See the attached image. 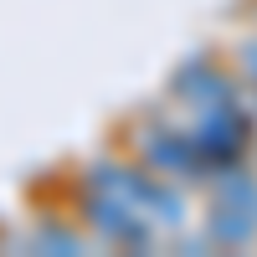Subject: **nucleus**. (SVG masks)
<instances>
[{
	"label": "nucleus",
	"mask_w": 257,
	"mask_h": 257,
	"mask_svg": "<svg viewBox=\"0 0 257 257\" xmlns=\"http://www.w3.org/2000/svg\"><path fill=\"white\" fill-rule=\"evenodd\" d=\"M82 175L98 180V185H108L113 196H123L134 211H144L165 237H180L185 221H190L185 185L170 180V175H160V170H149V165L134 160V155H98V160L82 165Z\"/></svg>",
	"instance_id": "obj_1"
},
{
	"label": "nucleus",
	"mask_w": 257,
	"mask_h": 257,
	"mask_svg": "<svg viewBox=\"0 0 257 257\" xmlns=\"http://www.w3.org/2000/svg\"><path fill=\"white\" fill-rule=\"evenodd\" d=\"M201 237L211 242V252H247V247H257V216L242 206L211 201L201 216Z\"/></svg>",
	"instance_id": "obj_6"
},
{
	"label": "nucleus",
	"mask_w": 257,
	"mask_h": 257,
	"mask_svg": "<svg viewBox=\"0 0 257 257\" xmlns=\"http://www.w3.org/2000/svg\"><path fill=\"white\" fill-rule=\"evenodd\" d=\"M247 103H252V118H257V88H247Z\"/></svg>",
	"instance_id": "obj_8"
},
{
	"label": "nucleus",
	"mask_w": 257,
	"mask_h": 257,
	"mask_svg": "<svg viewBox=\"0 0 257 257\" xmlns=\"http://www.w3.org/2000/svg\"><path fill=\"white\" fill-rule=\"evenodd\" d=\"M72 216L93 237V252H155L165 242V231L149 221L144 211H134L123 196H113L108 185L88 180L82 170L72 180Z\"/></svg>",
	"instance_id": "obj_2"
},
{
	"label": "nucleus",
	"mask_w": 257,
	"mask_h": 257,
	"mask_svg": "<svg viewBox=\"0 0 257 257\" xmlns=\"http://www.w3.org/2000/svg\"><path fill=\"white\" fill-rule=\"evenodd\" d=\"M242 93H247L242 72H231L216 52H190L180 67L170 72V82H165V98L175 103V108H185V113L216 108V103H231Z\"/></svg>",
	"instance_id": "obj_4"
},
{
	"label": "nucleus",
	"mask_w": 257,
	"mask_h": 257,
	"mask_svg": "<svg viewBox=\"0 0 257 257\" xmlns=\"http://www.w3.org/2000/svg\"><path fill=\"white\" fill-rule=\"evenodd\" d=\"M0 252H36V257H88L93 237L77 226V216H62V211H41L36 221L0 231Z\"/></svg>",
	"instance_id": "obj_5"
},
{
	"label": "nucleus",
	"mask_w": 257,
	"mask_h": 257,
	"mask_svg": "<svg viewBox=\"0 0 257 257\" xmlns=\"http://www.w3.org/2000/svg\"><path fill=\"white\" fill-rule=\"evenodd\" d=\"M123 139H128V155H134V160H144L149 170H160V175H170V180H180L185 190L206 185V175H211L185 123H170L160 113H139L134 123L123 128Z\"/></svg>",
	"instance_id": "obj_3"
},
{
	"label": "nucleus",
	"mask_w": 257,
	"mask_h": 257,
	"mask_svg": "<svg viewBox=\"0 0 257 257\" xmlns=\"http://www.w3.org/2000/svg\"><path fill=\"white\" fill-rule=\"evenodd\" d=\"M231 57H237V72H242V82H247V88H257V36H242Z\"/></svg>",
	"instance_id": "obj_7"
}]
</instances>
